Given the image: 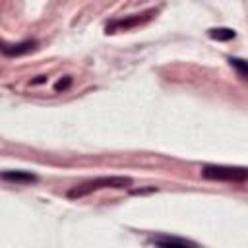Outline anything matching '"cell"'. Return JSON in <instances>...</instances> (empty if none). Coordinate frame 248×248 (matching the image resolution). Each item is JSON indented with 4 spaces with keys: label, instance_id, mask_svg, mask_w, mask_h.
Instances as JSON below:
<instances>
[{
    "label": "cell",
    "instance_id": "obj_4",
    "mask_svg": "<svg viewBox=\"0 0 248 248\" xmlns=\"http://www.w3.org/2000/svg\"><path fill=\"white\" fill-rule=\"evenodd\" d=\"M37 41L35 39H25L19 43H6L4 39H0V52L8 58H16V56H23L31 50H35Z\"/></svg>",
    "mask_w": 248,
    "mask_h": 248
},
{
    "label": "cell",
    "instance_id": "obj_1",
    "mask_svg": "<svg viewBox=\"0 0 248 248\" xmlns=\"http://www.w3.org/2000/svg\"><path fill=\"white\" fill-rule=\"evenodd\" d=\"M134 184V180L130 176H97V178H89L74 188L68 190V198L76 200V198H83V196H89L93 192H99V190H107V188H112V190H124V188H130Z\"/></svg>",
    "mask_w": 248,
    "mask_h": 248
},
{
    "label": "cell",
    "instance_id": "obj_3",
    "mask_svg": "<svg viewBox=\"0 0 248 248\" xmlns=\"http://www.w3.org/2000/svg\"><path fill=\"white\" fill-rule=\"evenodd\" d=\"M157 16V10H145L141 14H132V16H126V17H116V19H110L107 25H105V33H116V31H130L134 27H140L147 21H151L153 17Z\"/></svg>",
    "mask_w": 248,
    "mask_h": 248
},
{
    "label": "cell",
    "instance_id": "obj_9",
    "mask_svg": "<svg viewBox=\"0 0 248 248\" xmlns=\"http://www.w3.org/2000/svg\"><path fill=\"white\" fill-rule=\"evenodd\" d=\"M70 85H72V76H64V78H60V79L54 83V91H56V93H62V91L70 89Z\"/></svg>",
    "mask_w": 248,
    "mask_h": 248
},
{
    "label": "cell",
    "instance_id": "obj_5",
    "mask_svg": "<svg viewBox=\"0 0 248 248\" xmlns=\"http://www.w3.org/2000/svg\"><path fill=\"white\" fill-rule=\"evenodd\" d=\"M147 244L151 246H161V248H186V246H198L194 240L180 238V236H170V234H153L147 238Z\"/></svg>",
    "mask_w": 248,
    "mask_h": 248
},
{
    "label": "cell",
    "instance_id": "obj_8",
    "mask_svg": "<svg viewBox=\"0 0 248 248\" xmlns=\"http://www.w3.org/2000/svg\"><path fill=\"white\" fill-rule=\"evenodd\" d=\"M229 64L236 70V74H238V78H240L242 81L248 79V64H246L244 58H229Z\"/></svg>",
    "mask_w": 248,
    "mask_h": 248
},
{
    "label": "cell",
    "instance_id": "obj_2",
    "mask_svg": "<svg viewBox=\"0 0 248 248\" xmlns=\"http://www.w3.org/2000/svg\"><path fill=\"white\" fill-rule=\"evenodd\" d=\"M202 176L205 180H215V182L244 184L248 180V169L246 167H232V165H203Z\"/></svg>",
    "mask_w": 248,
    "mask_h": 248
},
{
    "label": "cell",
    "instance_id": "obj_10",
    "mask_svg": "<svg viewBox=\"0 0 248 248\" xmlns=\"http://www.w3.org/2000/svg\"><path fill=\"white\" fill-rule=\"evenodd\" d=\"M157 188L153 186V188H145V190H132V194H136V196H140V194H149V192H155Z\"/></svg>",
    "mask_w": 248,
    "mask_h": 248
},
{
    "label": "cell",
    "instance_id": "obj_7",
    "mask_svg": "<svg viewBox=\"0 0 248 248\" xmlns=\"http://www.w3.org/2000/svg\"><path fill=\"white\" fill-rule=\"evenodd\" d=\"M207 35L213 41H223L225 43V41H232L236 37V31L231 29V27H213V29L207 31Z\"/></svg>",
    "mask_w": 248,
    "mask_h": 248
},
{
    "label": "cell",
    "instance_id": "obj_6",
    "mask_svg": "<svg viewBox=\"0 0 248 248\" xmlns=\"http://www.w3.org/2000/svg\"><path fill=\"white\" fill-rule=\"evenodd\" d=\"M0 180H6L10 184H35L39 178L29 170H2Z\"/></svg>",
    "mask_w": 248,
    "mask_h": 248
},
{
    "label": "cell",
    "instance_id": "obj_11",
    "mask_svg": "<svg viewBox=\"0 0 248 248\" xmlns=\"http://www.w3.org/2000/svg\"><path fill=\"white\" fill-rule=\"evenodd\" d=\"M46 81V78L45 76H39L37 79H31V85H37V83H45Z\"/></svg>",
    "mask_w": 248,
    "mask_h": 248
}]
</instances>
